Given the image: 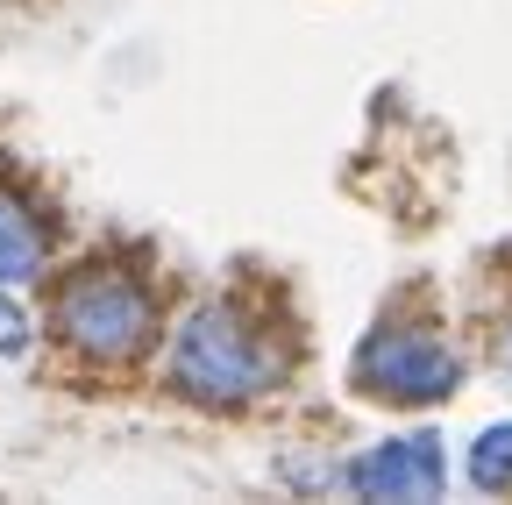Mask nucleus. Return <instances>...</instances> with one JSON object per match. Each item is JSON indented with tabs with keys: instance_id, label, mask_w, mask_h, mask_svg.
<instances>
[{
	"instance_id": "f257e3e1",
	"label": "nucleus",
	"mask_w": 512,
	"mask_h": 505,
	"mask_svg": "<svg viewBox=\"0 0 512 505\" xmlns=\"http://www.w3.org/2000/svg\"><path fill=\"white\" fill-rule=\"evenodd\" d=\"M278 377L271 349L249 335L235 306H192L171 335V385L200 406H249Z\"/></svg>"
},
{
	"instance_id": "f03ea898",
	"label": "nucleus",
	"mask_w": 512,
	"mask_h": 505,
	"mask_svg": "<svg viewBox=\"0 0 512 505\" xmlns=\"http://www.w3.org/2000/svg\"><path fill=\"white\" fill-rule=\"evenodd\" d=\"M57 335L93 363H121L150 342V299L143 285L114 271V264H86L57 285Z\"/></svg>"
},
{
	"instance_id": "7ed1b4c3",
	"label": "nucleus",
	"mask_w": 512,
	"mask_h": 505,
	"mask_svg": "<svg viewBox=\"0 0 512 505\" xmlns=\"http://www.w3.org/2000/svg\"><path fill=\"white\" fill-rule=\"evenodd\" d=\"M356 385L370 399H392V406H434V399H448L463 385V363L427 328H384L356 356Z\"/></svg>"
},
{
	"instance_id": "20e7f679",
	"label": "nucleus",
	"mask_w": 512,
	"mask_h": 505,
	"mask_svg": "<svg viewBox=\"0 0 512 505\" xmlns=\"http://www.w3.org/2000/svg\"><path fill=\"white\" fill-rule=\"evenodd\" d=\"M342 484L356 498H434L448 484V456L434 434H392L363 449L356 463H342Z\"/></svg>"
},
{
	"instance_id": "39448f33",
	"label": "nucleus",
	"mask_w": 512,
	"mask_h": 505,
	"mask_svg": "<svg viewBox=\"0 0 512 505\" xmlns=\"http://www.w3.org/2000/svg\"><path fill=\"white\" fill-rule=\"evenodd\" d=\"M36 264H43V228L0 193V285H22Z\"/></svg>"
},
{
	"instance_id": "423d86ee",
	"label": "nucleus",
	"mask_w": 512,
	"mask_h": 505,
	"mask_svg": "<svg viewBox=\"0 0 512 505\" xmlns=\"http://www.w3.org/2000/svg\"><path fill=\"white\" fill-rule=\"evenodd\" d=\"M470 477H477V491H498V484H512V420L477 434V449H470Z\"/></svg>"
},
{
	"instance_id": "0eeeda50",
	"label": "nucleus",
	"mask_w": 512,
	"mask_h": 505,
	"mask_svg": "<svg viewBox=\"0 0 512 505\" xmlns=\"http://www.w3.org/2000/svg\"><path fill=\"white\" fill-rule=\"evenodd\" d=\"M29 342H36V321L22 313V299H8V285H0V363L29 356Z\"/></svg>"
},
{
	"instance_id": "6e6552de",
	"label": "nucleus",
	"mask_w": 512,
	"mask_h": 505,
	"mask_svg": "<svg viewBox=\"0 0 512 505\" xmlns=\"http://www.w3.org/2000/svg\"><path fill=\"white\" fill-rule=\"evenodd\" d=\"M505 370H512V328H505Z\"/></svg>"
}]
</instances>
